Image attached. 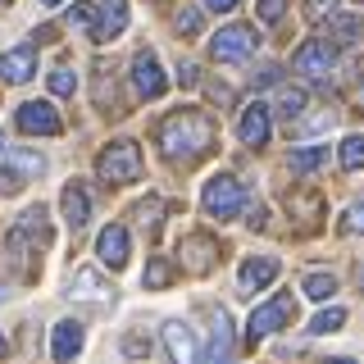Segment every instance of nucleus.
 Returning <instances> with one entry per match:
<instances>
[{"instance_id": "24", "label": "nucleus", "mask_w": 364, "mask_h": 364, "mask_svg": "<svg viewBox=\"0 0 364 364\" xmlns=\"http://www.w3.org/2000/svg\"><path fill=\"white\" fill-rule=\"evenodd\" d=\"M278 114H282V119H301V114H305V91L301 87H282L278 91Z\"/></svg>"}, {"instance_id": "29", "label": "nucleus", "mask_w": 364, "mask_h": 364, "mask_svg": "<svg viewBox=\"0 0 364 364\" xmlns=\"http://www.w3.org/2000/svg\"><path fill=\"white\" fill-rule=\"evenodd\" d=\"M173 28L182 32V37H196V32H200V9L196 5H182L178 18H173Z\"/></svg>"}, {"instance_id": "20", "label": "nucleus", "mask_w": 364, "mask_h": 364, "mask_svg": "<svg viewBox=\"0 0 364 364\" xmlns=\"http://www.w3.org/2000/svg\"><path fill=\"white\" fill-rule=\"evenodd\" d=\"M214 328H210V350H205V364H228V355H232V318H228L223 310H214Z\"/></svg>"}, {"instance_id": "41", "label": "nucleus", "mask_w": 364, "mask_h": 364, "mask_svg": "<svg viewBox=\"0 0 364 364\" xmlns=\"http://www.w3.org/2000/svg\"><path fill=\"white\" fill-rule=\"evenodd\" d=\"M5 355H9V341H5V337H0V360H5Z\"/></svg>"}, {"instance_id": "21", "label": "nucleus", "mask_w": 364, "mask_h": 364, "mask_svg": "<svg viewBox=\"0 0 364 364\" xmlns=\"http://www.w3.org/2000/svg\"><path fill=\"white\" fill-rule=\"evenodd\" d=\"M60 205H64V219H68V228H77V232H82L87 219H91V196L82 191V182H68V187H64V196H60Z\"/></svg>"}, {"instance_id": "10", "label": "nucleus", "mask_w": 364, "mask_h": 364, "mask_svg": "<svg viewBox=\"0 0 364 364\" xmlns=\"http://www.w3.org/2000/svg\"><path fill=\"white\" fill-rule=\"evenodd\" d=\"M55 242V232H50V223H46V210L41 205H32V210H23V219L14 223V232H9V246L23 250V246H50Z\"/></svg>"}, {"instance_id": "44", "label": "nucleus", "mask_w": 364, "mask_h": 364, "mask_svg": "<svg viewBox=\"0 0 364 364\" xmlns=\"http://www.w3.org/2000/svg\"><path fill=\"white\" fill-rule=\"evenodd\" d=\"M0 155H5V136H0Z\"/></svg>"}, {"instance_id": "6", "label": "nucleus", "mask_w": 364, "mask_h": 364, "mask_svg": "<svg viewBox=\"0 0 364 364\" xmlns=\"http://www.w3.org/2000/svg\"><path fill=\"white\" fill-rule=\"evenodd\" d=\"M333 64H337V46L328 41V37H310L301 50L291 55V68H296V73H305V77H328V73H333Z\"/></svg>"}, {"instance_id": "42", "label": "nucleus", "mask_w": 364, "mask_h": 364, "mask_svg": "<svg viewBox=\"0 0 364 364\" xmlns=\"http://www.w3.org/2000/svg\"><path fill=\"white\" fill-rule=\"evenodd\" d=\"M328 364H355V360H328Z\"/></svg>"}, {"instance_id": "11", "label": "nucleus", "mask_w": 364, "mask_h": 364, "mask_svg": "<svg viewBox=\"0 0 364 364\" xmlns=\"http://www.w3.org/2000/svg\"><path fill=\"white\" fill-rule=\"evenodd\" d=\"M37 73V46H14V50H0V82H9V87H18V82H28V77Z\"/></svg>"}, {"instance_id": "18", "label": "nucleus", "mask_w": 364, "mask_h": 364, "mask_svg": "<svg viewBox=\"0 0 364 364\" xmlns=\"http://www.w3.org/2000/svg\"><path fill=\"white\" fill-rule=\"evenodd\" d=\"M68 296L73 301H96V305H109L114 301V287L105 278H100L96 269H77L73 278H68Z\"/></svg>"}, {"instance_id": "5", "label": "nucleus", "mask_w": 364, "mask_h": 364, "mask_svg": "<svg viewBox=\"0 0 364 364\" xmlns=\"http://www.w3.org/2000/svg\"><path fill=\"white\" fill-rule=\"evenodd\" d=\"M255 46H259L255 28L232 23V28H219V32L210 37V55H214L219 64H237V60H246V55H255Z\"/></svg>"}, {"instance_id": "34", "label": "nucleus", "mask_w": 364, "mask_h": 364, "mask_svg": "<svg viewBox=\"0 0 364 364\" xmlns=\"http://www.w3.org/2000/svg\"><path fill=\"white\" fill-rule=\"evenodd\" d=\"M346 228H350V232H364V200H355L346 210Z\"/></svg>"}, {"instance_id": "16", "label": "nucleus", "mask_w": 364, "mask_h": 364, "mask_svg": "<svg viewBox=\"0 0 364 364\" xmlns=\"http://www.w3.org/2000/svg\"><path fill=\"white\" fill-rule=\"evenodd\" d=\"M182 264H187L191 273H210L214 264H219V242L205 237V232L182 237Z\"/></svg>"}, {"instance_id": "2", "label": "nucleus", "mask_w": 364, "mask_h": 364, "mask_svg": "<svg viewBox=\"0 0 364 364\" xmlns=\"http://www.w3.org/2000/svg\"><path fill=\"white\" fill-rule=\"evenodd\" d=\"M96 173H100V182H109V187L136 182L141 178V151H136V141H109L96 159Z\"/></svg>"}, {"instance_id": "31", "label": "nucleus", "mask_w": 364, "mask_h": 364, "mask_svg": "<svg viewBox=\"0 0 364 364\" xmlns=\"http://www.w3.org/2000/svg\"><path fill=\"white\" fill-rule=\"evenodd\" d=\"M68 23H73V28H96V5H73L68 9Z\"/></svg>"}, {"instance_id": "30", "label": "nucleus", "mask_w": 364, "mask_h": 364, "mask_svg": "<svg viewBox=\"0 0 364 364\" xmlns=\"http://www.w3.org/2000/svg\"><path fill=\"white\" fill-rule=\"evenodd\" d=\"M50 91H55V96H73V91H77L73 68H55V73H50Z\"/></svg>"}, {"instance_id": "9", "label": "nucleus", "mask_w": 364, "mask_h": 364, "mask_svg": "<svg viewBox=\"0 0 364 364\" xmlns=\"http://www.w3.org/2000/svg\"><path fill=\"white\" fill-rule=\"evenodd\" d=\"M14 123H18V132H28V136H55V132L64 128L60 109H55L50 100H28V105H18Z\"/></svg>"}, {"instance_id": "33", "label": "nucleus", "mask_w": 364, "mask_h": 364, "mask_svg": "<svg viewBox=\"0 0 364 364\" xmlns=\"http://www.w3.org/2000/svg\"><path fill=\"white\" fill-rule=\"evenodd\" d=\"M282 9H287V0H259V18L264 23H278Z\"/></svg>"}, {"instance_id": "14", "label": "nucleus", "mask_w": 364, "mask_h": 364, "mask_svg": "<svg viewBox=\"0 0 364 364\" xmlns=\"http://www.w3.org/2000/svg\"><path fill=\"white\" fill-rule=\"evenodd\" d=\"M96 255H100V264H105V269H123V264H128V255H132L128 228H123V223H109L105 232L96 237Z\"/></svg>"}, {"instance_id": "13", "label": "nucleus", "mask_w": 364, "mask_h": 364, "mask_svg": "<svg viewBox=\"0 0 364 364\" xmlns=\"http://www.w3.org/2000/svg\"><path fill=\"white\" fill-rule=\"evenodd\" d=\"M164 346H168V355H173V364H200V341L182 318H168L164 323Z\"/></svg>"}, {"instance_id": "45", "label": "nucleus", "mask_w": 364, "mask_h": 364, "mask_svg": "<svg viewBox=\"0 0 364 364\" xmlns=\"http://www.w3.org/2000/svg\"><path fill=\"white\" fill-rule=\"evenodd\" d=\"M360 105H364V91H360Z\"/></svg>"}, {"instance_id": "23", "label": "nucleus", "mask_w": 364, "mask_h": 364, "mask_svg": "<svg viewBox=\"0 0 364 364\" xmlns=\"http://www.w3.org/2000/svg\"><path fill=\"white\" fill-rule=\"evenodd\" d=\"M328 159V146H305V151H291V173H314Z\"/></svg>"}, {"instance_id": "35", "label": "nucleus", "mask_w": 364, "mask_h": 364, "mask_svg": "<svg viewBox=\"0 0 364 364\" xmlns=\"http://www.w3.org/2000/svg\"><path fill=\"white\" fill-rule=\"evenodd\" d=\"M123 350H128V355H146V350H151V341H146V337H123Z\"/></svg>"}, {"instance_id": "43", "label": "nucleus", "mask_w": 364, "mask_h": 364, "mask_svg": "<svg viewBox=\"0 0 364 364\" xmlns=\"http://www.w3.org/2000/svg\"><path fill=\"white\" fill-rule=\"evenodd\" d=\"M41 5H64V0H41Z\"/></svg>"}, {"instance_id": "17", "label": "nucleus", "mask_w": 364, "mask_h": 364, "mask_svg": "<svg viewBox=\"0 0 364 364\" xmlns=\"http://www.w3.org/2000/svg\"><path fill=\"white\" fill-rule=\"evenodd\" d=\"M269 132H273V114H269V105H264V100L246 105V109H242V123H237V136H242L246 146H264Z\"/></svg>"}, {"instance_id": "39", "label": "nucleus", "mask_w": 364, "mask_h": 364, "mask_svg": "<svg viewBox=\"0 0 364 364\" xmlns=\"http://www.w3.org/2000/svg\"><path fill=\"white\" fill-rule=\"evenodd\" d=\"M242 0H205V9H214V14H228V9H237Z\"/></svg>"}, {"instance_id": "4", "label": "nucleus", "mask_w": 364, "mask_h": 364, "mask_svg": "<svg viewBox=\"0 0 364 364\" xmlns=\"http://www.w3.org/2000/svg\"><path fill=\"white\" fill-rule=\"evenodd\" d=\"M41 173H46V155L28 151V146H14V151L5 155V164H0V191H18Z\"/></svg>"}, {"instance_id": "32", "label": "nucleus", "mask_w": 364, "mask_h": 364, "mask_svg": "<svg viewBox=\"0 0 364 364\" xmlns=\"http://www.w3.org/2000/svg\"><path fill=\"white\" fill-rule=\"evenodd\" d=\"M323 128H333V109H323V114H310V119H296V132H323Z\"/></svg>"}, {"instance_id": "27", "label": "nucleus", "mask_w": 364, "mask_h": 364, "mask_svg": "<svg viewBox=\"0 0 364 364\" xmlns=\"http://www.w3.org/2000/svg\"><path fill=\"white\" fill-rule=\"evenodd\" d=\"M341 168H350V173L364 168V136H346L341 141Z\"/></svg>"}, {"instance_id": "7", "label": "nucleus", "mask_w": 364, "mask_h": 364, "mask_svg": "<svg viewBox=\"0 0 364 364\" xmlns=\"http://www.w3.org/2000/svg\"><path fill=\"white\" fill-rule=\"evenodd\" d=\"M291 314H296V301H291V296H287V291H282V296H273L269 305H259V310L250 314V323H246L250 341H259V337L278 333V328H287V323H291Z\"/></svg>"}, {"instance_id": "19", "label": "nucleus", "mask_w": 364, "mask_h": 364, "mask_svg": "<svg viewBox=\"0 0 364 364\" xmlns=\"http://www.w3.org/2000/svg\"><path fill=\"white\" fill-rule=\"evenodd\" d=\"M278 269H282V264H278L273 255H250L246 264H242V273H237V282H242L246 296H255V291H264L269 282L278 278Z\"/></svg>"}, {"instance_id": "25", "label": "nucleus", "mask_w": 364, "mask_h": 364, "mask_svg": "<svg viewBox=\"0 0 364 364\" xmlns=\"http://www.w3.org/2000/svg\"><path fill=\"white\" fill-rule=\"evenodd\" d=\"M301 287H305V296H310V301H328V296L337 291V278H333V273H310Z\"/></svg>"}, {"instance_id": "26", "label": "nucleus", "mask_w": 364, "mask_h": 364, "mask_svg": "<svg viewBox=\"0 0 364 364\" xmlns=\"http://www.w3.org/2000/svg\"><path fill=\"white\" fill-rule=\"evenodd\" d=\"M341 323H346V310H341V305H333V310H323V314H314V318H310V333L323 337V333H337Z\"/></svg>"}, {"instance_id": "15", "label": "nucleus", "mask_w": 364, "mask_h": 364, "mask_svg": "<svg viewBox=\"0 0 364 364\" xmlns=\"http://www.w3.org/2000/svg\"><path fill=\"white\" fill-rule=\"evenodd\" d=\"M128 28V0H96V28H91V41H114Z\"/></svg>"}, {"instance_id": "40", "label": "nucleus", "mask_w": 364, "mask_h": 364, "mask_svg": "<svg viewBox=\"0 0 364 364\" xmlns=\"http://www.w3.org/2000/svg\"><path fill=\"white\" fill-rule=\"evenodd\" d=\"M314 5H318V9H337L341 0H314Z\"/></svg>"}, {"instance_id": "8", "label": "nucleus", "mask_w": 364, "mask_h": 364, "mask_svg": "<svg viewBox=\"0 0 364 364\" xmlns=\"http://www.w3.org/2000/svg\"><path fill=\"white\" fill-rule=\"evenodd\" d=\"M132 87H136V96H141V100H159L168 91V77H164V68H159V55L155 50H136V60H132Z\"/></svg>"}, {"instance_id": "36", "label": "nucleus", "mask_w": 364, "mask_h": 364, "mask_svg": "<svg viewBox=\"0 0 364 364\" xmlns=\"http://www.w3.org/2000/svg\"><path fill=\"white\" fill-rule=\"evenodd\" d=\"M178 82H182V87H196V82H200V68H196V64H182V68H178Z\"/></svg>"}, {"instance_id": "37", "label": "nucleus", "mask_w": 364, "mask_h": 364, "mask_svg": "<svg viewBox=\"0 0 364 364\" xmlns=\"http://www.w3.org/2000/svg\"><path fill=\"white\" fill-rule=\"evenodd\" d=\"M278 73H282L278 64H264V68L255 73V82H259V87H273V82H278Z\"/></svg>"}, {"instance_id": "12", "label": "nucleus", "mask_w": 364, "mask_h": 364, "mask_svg": "<svg viewBox=\"0 0 364 364\" xmlns=\"http://www.w3.org/2000/svg\"><path fill=\"white\" fill-rule=\"evenodd\" d=\"M82 341H87L82 323H77V318H60V323H55V333H50V355H55V364H73L77 355H82Z\"/></svg>"}, {"instance_id": "28", "label": "nucleus", "mask_w": 364, "mask_h": 364, "mask_svg": "<svg viewBox=\"0 0 364 364\" xmlns=\"http://www.w3.org/2000/svg\"><path fill=\"white\" fill-rule=\"evenodd\" d=\"M168 282H173V269H168V259H151V264H146V287L159 291V287H168Z\"/></svg>"}, {"instance_id": "1", "label": "nucleus", "mask_w": 364, "mask_h": 364, "mask_svg": "<svg viewBox=\"0 0 364 364\" xmlns=\"http://www.w3.org/2000/svg\"><path fill=\"white\" fill-rule=\"evenodd\" d=\"M159 151H164L168 159H200V155H210V146H214V123H210V114H200V109H178V114H168L164 123H159Z\"/></svg>"}, {"instance_id": "22", "label": "nucleus", "mask_w": 364, "mask_h": 364, "mask_svg": "<svg viewBox=\"0 0 364 364\" xmlns=\"http://www.w3.org/2000/svg\"><path fill=\"white\" fill-rule=\"evenodd\" d=\"M328 32H333V46H350V41H360V32H364V18H333L328 23Z\"/></svg>"}, {"instance_id": "3", "label": "nucleus", "mask_w": 364, "mask_h": 364, "mask_svg": "<svg viewBox=\"0 0 364 364\" xmlns=\"http://www.w3.org/2000/svg\"><path fill=\"white\" fill-rule=\"evenodd\" d=\"M200 205L214 214V219H237L246 210V187L237 182L232 173H214L200 191Z\"/></svg>"}, {"instance_id": "38", "label": "nucleus", "mask_w": 364, "mask_h": 364, "mask_svg": "<svg viewBox=\"0 0 364 364\" xmlns=\"http://www.w3.org/2000/svg\"><path fill=\"white\" fill-rule=\"evenodd\" d=\"M155 214H159V200H146V205H136V219H141V223H155Z\"/></svg>"}]
</instances>
